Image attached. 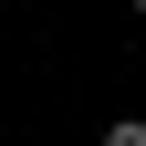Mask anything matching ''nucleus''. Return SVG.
Returning a JSON list of instances; mask_svg holds the SVG:
<instances>
[{"label": "nucleus", "instance_id": "1", "mask_svg": "<svg viewBox=\"0 0 146 146\" xmlns=\"http://www.w3.org/2000/svg\"><path fill=\"white\" fill-rule=\"evenodd\" d=\"M104 146H146V115H125V125H104Z\"/></svg>", "mask_w": 146, "mask_h": 146}, {"label": "nucleus", "instance_id": "2", "mask_svg": "<svg viewBox=\"0 0 146 146\" xmlns=\"http://www.w3.org/2000/svg\"><path fill=\"white\" fill-rule=\"evenodd\" d=\"M136 21H146V0H136Z\"/></svg>", "mask_w": 146, "mask_h": 146}]
</instances>
